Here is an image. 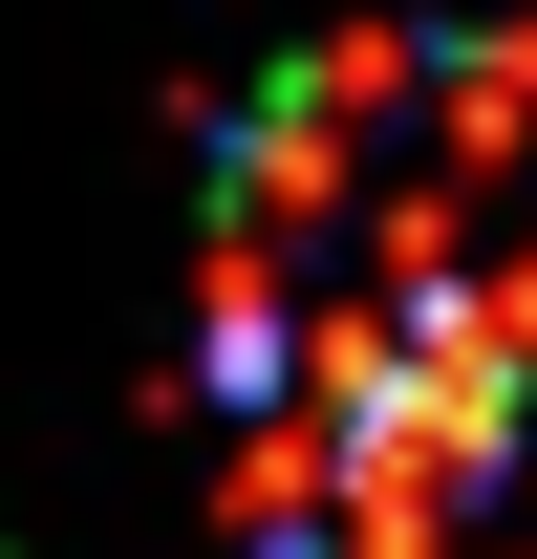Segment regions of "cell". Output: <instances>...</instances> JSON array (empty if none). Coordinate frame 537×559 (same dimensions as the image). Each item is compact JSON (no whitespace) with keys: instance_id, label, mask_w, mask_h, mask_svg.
<instances>
[{"instance_id":"cell-1","label":"cell","mask_w":537,"mask_h":559,"mask_svg":"<svg viewBox=\"0 0 537 559\" xmlns=\"http://www.w3.org/2000/svg\"><path fill=\"white\" fill-rule=\"evenodd\" d=\"M194 388L259 559H537V44H301L237 108Z\"/></svg>"}]
</instances>
